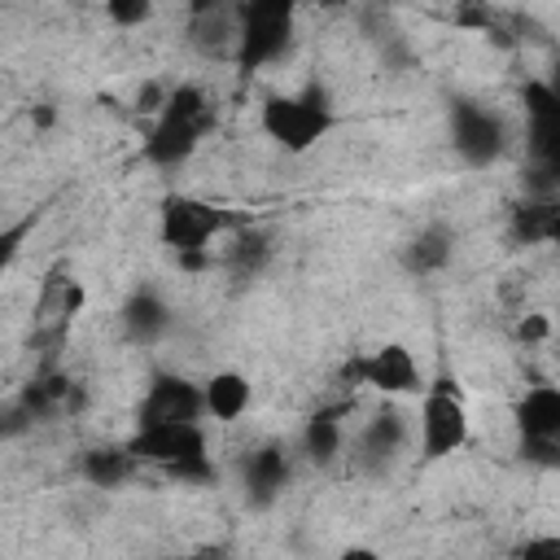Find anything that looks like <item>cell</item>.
<instances>
[{
  "label": "cell",
  "instance_id": "1",
  "mask_svg": "<svg viewBox=\"0 0 560 560\" xmlns=\"http://www.w3.org/2000/svg\"><path fill=\"white\" fill-rule=\"evenodd\" d=\"M140 464H158L179 481H214L210 451L201 420H162V424H140L136 438L127 442Z\"/></svg>",
  "mask_w": 560,
  "mask_h": 560
},
{
  "label": "cell",
  "instance_id": "2",
  "mask_svg": "<svg viewBox=\"0 0 560 560\" xmlns=\"http://www.w3.org/2000/svg\"><path fill=\"white\" fill-rule=\"evenodd\" d=\"M206 127H210V101H206L201 88L184 83V88H175L162 101L158 122H153V131L144 140V158L153 166H175V162H184L197 149V140H201Z\"/></svg>",
  "mask_w": 560,
  "mask_h": 560
},
{
  "label": "cell",
  "instance_id": "3",
  "mask_svg": "<svg viewBox=\"0 0 560 560\" xmlns=\"http://www.w3.org/2000/svg\"><path fill=\"white\" fill-rule=\"evenodd\" d=\"M298 0H241L236 4V61L241 70H262L289 48Z\"/></svg>",
  "mask_w": 560,
  "mask_h": 560
},
{
  "label": "cell",
  "instance_id": "4",
  "mask_svg": "<svg viewBox=\"0 0 560 560\" xmlns=\"http://www.w3.org/2000/svg\"><path fill=\"white\" fill-rule=\"evenodd\" d=\"M332 122H337V114H332V105H328V96L311 83L302 96H271L267 105H262V131L280 144V149H289V153H302V149H311L315 140H324L328 131H332Z\"/></svg>",
  "mask_w": 560,
  "mask_h": 560
},
{
  "label": "cell",
  "instance_id": "5",
  "mask_svg": "<svg viewBox=\"0 0 560 560\" xmlns=\"http://www.w3.org/2000/svg\"><path fill=\"white\" fill-rule=\"evenodd\" d=\"M228 210L201 201V197H188V192H175L162 201V241L175 249V254H192V249H206L223 228H228Z\"/></svg>",
  "mask_w": 560,
  "mask_h": 560
},
{
  "label": "cell",
  "instance_id": "6",
  "mask_svg": "<svg viewBox=\"0 0 560 560\" xmlns=\"http://www.w3.org/2000/svg\"><path fill=\"white\" fill-rule=\"evenodd\" d=\"M468 442V411L455 394L451 381L429 385L424 402H420V451L424 459H442L451 451H459Z\"/></svg>",
  "mask_w": 560,
  "mask_h": 560
},
{
  "label": "cell",
  "instance_id": "7",
  "mask_svg": "<svg viewBox=\"0 0 560 560\" xmlns=\"http://www.w3.org/2000/svg\"><path fill=\"white\" fill-rule=\"evenodd\" d=\"M451 140H455V149H459V158L468 166H486V162H494L503 153L508 136H503L499 114H490L477 101H455V109H451Z\"/></svg>",
  "mask_w": 560,
  "mask_h": 560
},
{
  "label": "cell",
  "instance_id": "8",
  "mask_svg": "<svg viewBox=\"0 0 560 560\" xmlns=\"http://www.w3.org/2000/svg\"><path fill=\"white\" fill-rule=\"evenodd\" d=\"M346 376H354V381H363V385H372L381 394H411V389H420V368H416L411 350L394 346V341L372 350V354H363V359H354L346 368Z\"/></svg>",
  "mask_w": 560,
  "mask_h": 560
},
{
  "label": "cell",
  "instance_id": "9",
  "mask_svg": "<svg viewBox=\"0 0 560 560\" xmlns=\"http://www.w3.org/2000/svg\"><path fill=\"white\" fill-rule=\"evenodd\" d=\"M201 385L184 376H153V385L140 398V424H162V420H201Z\"/></svg>",
  "mask_w": 560,
  "mask_h": 560
},
{
  "label": "cell",
  "instance_id": "10",
  "mask_svg": "<svg viewBox=\"0 0 560 560\" xmlns=\"http://www.w3.org/2000/svg\"><path fill=\"white\" fill-rule=\"evenodd\" d=\"M525 114H529V153L538 166L560 162V96L551 83H525Z\"/></svg>",
  "mask_w": 560,
  "mask_h": 560
},
{
  "label": "cell",
  "instance_id": "11",
  "mask_svg": "<svg viewBox=\"0 0 560 560\" xmlns=\"http://www.w3.org/2000/svg\"><path fill=\"white\" fill-rule=\"evenodd\" d=\"M516 429L521 442H560V389L534 385L516 402Z\"/></svg>",
  "mask_w": 560,
  "mask_h": 560
},
{
  "label": "cell",
  "instance_id": "12",
  "mask_svg": "<svg viewBox=\"0 0 560 560\" xmlns=\"http://www.w3.org/2000/svg\"><path fill=\"white\" fill-rule=\"evenodd\" d=\"M451 254H455V232L446 223H429L411 236V245L402 249V262L411 276H433L451 262Z\"/></svg>",
  "mask_w": 560,
  "mask_h": 560
},
{
  "label": "cell",
  "instance_id": "13",
  "mask_svg": "<svg viewBox=\"0 0 560 560\" xmlns=\"http://www.w3.org/2000/svg\"><path fill=\"white\" fill-rule=\"evenodd\" d=\"M512 236L525 245H547L560 236V206L556 197H525L512 210Z\"/></svg>",
  "mask_w": 560,
  "mask_h": 560
},
{
  "label": "cell",
  "instance_id": "14",
  "mask_svg": "<svg viewBox=\"0 0 560 560\" xmlns=\"http://www.w3.org/2000/svg\"><path fill=\"white\" fill-rule=\"evenodd\" d=\"M289 481V455L284 446H262L245 459V486H249V499L254 503H271Z\"/></svg>",
  "mask_w": 560,
  "mask_h": 560
},
{
  "label": "cell",
  "instance_id": "15",
  "mask_svg": "<svg viewBox=\"0 0 560 560\" xmlns=\"http://www.w3.org/2000/svg\"><path fill=\"white\" fill-rule=\"evenodd\" d=\"M398 446H402V416H398L394 407H385V411H376V416L363 424V433H359V455H363L368 468H381L385 459L398 455Z\"/></svg>",
  "mask_w": 560,
  "mask_h": 560
},
{
  "label": "cell",
  "instance_id": "16",
  "mask_svg": "<svg viewBox=\"0 0 560 560\" xmlns=\"http://www.w3.org/2000/svg\"><path fill=\"white\" fill-rule=\"evenodd\" d=\"M201 407L214 416V420H236L245 407H249V381L241 372H214L206 385H201Z\"/></svg>",
  "mask_w": 560,
  "mask_h": 560
},
{
  "label": "cell",
  "instance_id": "17",
  "mask_svg": "<svg viewBox=\"0 0 560 560\" xmlns=\"http://www.w3.org/2000/svg\"><path fill=\"white\" fill-rule=\"evenodd\" d=\"M136 468H140V459L131 455V446H101V451H88L83 455V477L92 486H101V490L122 486Z\"/></svg>",
  "mask_w": 560,
  "mask_h": 560
},
{
  "label": "cell",
  "instance_id": "18",
  "mask_svg": "<svg viewBox=\"0 0 560 560\" xmlns=\"http://www.w3.org/2000/svg\"><path fill=\"white\" fill-rule=\"evenodd\" d=\"M122 324H127V337L131 341H153V337H162L171 328V311L162 306V298L136 293L127 302V311H122Z\"/></svg>",
  "mask_w": 560,
  "mask_h": 560
},
{
  "label": "cell",
  "instance_id": "19",
  "mask_svg": "<svg viewBox=\"0 0 560 560\" xmlns=\"http://www.w3.org/2000/svg\"><path fill=\"white\" fill-rule=\"evenodd\" d=\"M302 446L315 464H328L341 451V411H315L302 429Z\"/></svg>",
  "mask_w": 560,
  "mask_h": 560
},
{
  "label": "cell",
  "instance_id": "20",
  "mask_svg": "<svg viewBox=\"0 0 560 560\" xmlns=\"http://www.w3.org/2000/svg\"><path fill=\"white\" fill-rule=\"evenodd\" d=\"M35 223H39V210H26L22 219H13V223L0 228V280H4V271L13 267V258L22 254V245H26V236L35 232Z\"/></svg>",
  "mask_w": 560,
  "mask_h": 560
},
{
  "label": "cell",
  "instance_id": "21",
  "mask_svg": "<svg viewBox=\"0 0 560 560\" xmlns=\"http://www.w3.org/2000/svg\"><path fill=\"white\" fill-rule=\"evenodd\" d=\"M267 254H271V245H267L262 232H241V236L232 241V249H228V262L249 276V271H258V267L267 262Z\"/></svg>",
  "mask_w": 560,
  "mask_h": 560
},
{
  "label": "cell",
  "instance_id": "22",
  "mask_svg": "<svg viewBox=\"0 0 560 560\" xmlns=\"http://www.w3.org/2000/svg\"><path fill=\"white\" fill-rule=\"evenodd\" d=\"M105 13L118 26H140V22H149L153 0H105Z\"/></svg>",
  "mask_w": 560,
  "mask_h": 560
},
{
  "label": "cell",
  "instance_id": "23",
  "mask_svg": "<svg viewBox=\"0 0 560 560\" xmlns=\"http://www.w3.org/2000/svg\"><path fill=\"white\" fill-rule=\"evenodd\" d=\"M455 22L486 31V26L494 22V9H490V0H459V4H455Z\"/></svg>",
  "mask_w": 560,
  "mask_h": 560
},
{
  "label": "cell",
  "instance_id": "24",
  "mask_svg": "<svg viewBox=\"0 0 560 560\" xmlns=\"http://www.w3.org/2000/svg\"><path fill=\"white\" fill-rule=\"evenodd\" d=\"M542 332H547V319H542V315L521 319V337H525V341H534V337H542Z\"/></svg>",
  "mask_w": 560,
  "mask_h": 560
},
{
  "label": "cell",
  "instance_id": "25",
  "mask_svg": "<svg viewBox=\"0 0 560 560\" xmlns=\"http://www.w3.org/2000/svg\"><path fill=\"white\" fill-rule=\"evenodd\" d=\"M219 9H223V0H188L192 18H206V13H219Z\"/></svg>",
  "mask_w": 560,
  "mask_h": 560
}]
</instances>
